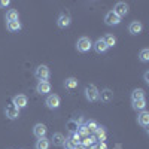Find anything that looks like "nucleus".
I'll list each match as a JSON object with an SVG mask.
<instances>
[{"label":"nucleus","mask_w":149,"mask_h":149,"mask_svg":"<svg viewBox=\"0 0 149 149\" xmlns=\"http://www.w3.org/2000/svg\"><path fill=\"white\" fill-rule=\"evenodd\" d=\"M113 12L119 17V18H122V17H125L127 14H128V5L125 3V2H118L116 5H115V9H113Z\"/></svg>","instance_id":"obj_7"},{"label":"nucleus","mask_w":149,"mask_h":149,"mask_svg":"<svg viewBox=\"0 0 149 149\" xmlns=\"http://www.w3.org/2000/svg\"><path fill=\"white\" fill-rule=\"evenodd\" d=\"M33 134L36 136L37 139H42L46 136V127L43 125V124H36V125L33 127Z\"/></svg>","instance_id":"obj_11"},{"label":"nucleus","mask_w":149,"mask_h":149,"mask_svg":"<svg viewBox=\"0 0 149 149\" xmlns=\"http://www.w3.org/2000/svg\"><path fill=\"white\" fill-rule=\"evenodd\" d=\"M137 122H139V125H142V127H148L149 125V112L148 110H142L140 112V115L137 116Z\"/></svg>","instance_id":"obj_15"},{"label":"nucleus","mask_w":149,"mask_h":149,"mask_svg":"<svg viewBox=\"0 0 149 149\" xmlns=\"http://www.w3.org/2000/svg\"><path fill=\"white\" fill-rule=\"evenodd\" d=\"M93 48V42H91V39L90 37H81V39L78 40V43H76V49L79 52H88L90 49Z\"/></svg>","instance_id":"obj_3"},{"label":"nucleus","mask_w":149,"mask_h":149,"mask_svg":"<svg viewBox=\"0 0 149 149\" xmlns=\"http://www.w3.org/2000/svg\"><path fill=\"white\" fill-rule=\"evenodd\" d=\"M104 22L107 24V26H118V24L121 22V18L115 14L113 10H109L104 15Z\"/></svg>","instance_id":"obj_5"},{"label":"nucleus","mask_w":149,"mask_h":149,"mask_svg":"<svg viewBox=\"0 0 149 149\" xmlns=\"http://www.w3.org/2000/svg\"><path fill=\"white\" fill-rule=\"evenodd\" d=\"M9 0H0V8H6V6H9Z\"/></svg>","instance_id":"obj_30"},{"label":"nucleus","mask_w":149,"mask_h":149,"mask_svg":"<svg viewBox=\"0 0 149 149\" xmlns=\"http://www.w3.org/2000/svg\"><path fill=\"white\" fill-rule=\"evenodd\" d=\"M64 86H66V88H69V90H74L78 86V79L76 78H67L64 81Z\"/></svg>","instance_id":"obj_24"},{"label":"nucleus","mask_w":149,"mask_h":149,"mask_svg":"<svg viewBox=\"0 0 149 149\" xmlns=\"http://www.w3.org/2000/svg\"><path fill=\"white\" fill-rule=\"evenodd\" d=\"M60 103H61V100H60V97L57 94H49L46 97V100H45V104L49 109H58L60 107Z\"/></svg>","instance_id":"obj_4"},{"label":"nucleus","mask_w":149,"mask_h":149,"mask_svg":"<svg viewBox=\"0 0 149 149\" xmlns=\"http://www.w3.org/2000/svg\"><path fill=\"white\" fill-rule=\"evenodd\" d=\"M93 48H94V51L97 52V54H104L106 51H107V46H106V43L103 42V39H98L95 43H93Z\"/></svg>","instance_id":"obj_14"},{"label":"nucleus","mask_w":149,"mask_h":149,"mask_svg":"<svg viewBox=\"0 0 149 149\" xmlns=\"http://www.w3.org/2000/svg\"><path fill=\"white\" fill-rule=\"evenodd\" d=\"M67 127H69L70 133H76V131H78V128H79V124H78V121H69Z\"/></svg>","instance_id":"obj_29"},{"label":"nucleus","mask_w":149,"mask_h":149,"mask_svg":"<svg viewBox=\"0 0 149 149\" xmlns=\"http://www.w3.org/2000/svg\"><path fill=\"white\" fill-rule=\"evenodd\" d=\"M51 142H52V145L54 146H63L64 145V142H66V137L61 133H54L52 134V139H51Z\"/></svg>","instance_id":"obj_16"},{"label":"nucleus","mask_w":149,"mask_h":149,"mask_svg":"<svg viewBox=\"0 0 149 149\" xmlns=\"http://www.w3.org/2000/svg\"><path fill=\"white\" fill-rule=\"evenodd\" d=\"M142 30H143V26H142V22L140 21H133L130 26H128V31L131 33V34H139V33H142Z\"/></svg>","instance_id":"obj_13"},{"label":"nucleus","mask_w":149,"mask_h":149,"mask_svg":"<svg viewBox=\"0 0 149 149\" xmlns=\"http://www.w3.org/2000/svg\"><path fill=\"white\" fill-rule=\"evenodd\" d=\"M140 98H145V91L143 90H134L131 93V102H136V100H140Z\"/></svg>","instance_id":"obj_25"},{"label":"nucleus","mask_w":149,"mask_h":149,"mask_svg":"<svg viewBox=\"0 0 149 149\" xmlns=\"http://www.w3.org/2000/svg\"><path fill=\"white\" fill-rule=\"evenodd\" d=\"M5 113L9 119H17L19 116V109L15 104H8L6 109H5Z\"/></svg>","instance_id":"obj_9"},{"label":"nucleus","mask_w":149,"mask_h":149,"mask_svg":"<svg viewBox=\"0 0 149 149\" xmlns=\"http://www.w3.org/2000/svg\"><path fill=\"white\" fill-rule=\"evenodd\" d=\"M133 103V109L134 110H145L146 109V100L145 98H140V100H136V102H131Z\"/></svg>","instance_id":"obj_21"},{"label":"nucleus","mask_w":149,"mask_h":149,"mask_svg":"<svg viewBox=\"0 0 149 149\" xmlns=\"http://www.w3.org/2000/svg\"><path fill=\"white\" fill-rule=\"evenodd\" d=\"M139 60L142 61V63H148V61H149V49H148V48H143L142 51H140Z\"/></svg>","instance_id":"obj_26"},{"label":"nucleus","mask_w":149,"mask_h":149,"mask_svg":"<svg viewBox=\"0 0 149 149\" xmlns=\"http://www.w3.org/2000/svg\"><path fill=\"white\" fill-rule=\"evenodd\" d=\"M49 146H51V142H49L46 137L39 139V140L36 142V145H34L36 149H49Z\"/></svg>","instance_id":"obj_17"},{"label":"nucleus","mask_w":149,"mask_h":149,"mask_svg":"<svg viewBox=\"0 0 149 149\" xmlns=\"http://www.w3.org/2000/svg\"><path fill=\"white\" fill-rule=\"evenodd\" d=\"M49 74H51V72H49V67L45 66V64L37 66L36 70H34V76H36V79H39V81H48Z\"/></svg>","instance_id":"obj_2"},{"label":"nucleus","mask_w":149,"mask_h":149,"mask_svg":"<svg viewBox=\"0 0 149 149\" xmlns=\"http://www.w3.org/2000/svg\"><path fill=\"white\" fill-rule=\"evenodd\" d=\"M70 22H72V19H70V17H69L67 14H61V15L58 17V19H57V24H58V27H60V29H66V27H69V26H70Z\"/></svg>","instance_id":"obj_12"},{"label":"nucleus","mask_w":149,"mask_h":149,"mask_svg":"<svg viewBox=\"0 0 149 149\" xmlns=\"http://www.w3.org/2000/svg\"><path fill=\"white\" fill-rule=\"evenodd\" d=\"M86 128H88V131L90 133H94L97 128H98V124L95 122V121H88V122H86V125H85Z\"/></svg>","instance_id":"obj_28"},{"label":"nucleus","mask_w":149,"mask_h":149,"mask_svg":"<svg viewBox=\"0 0 149 149\" xmlns=\"http://www.w3.org/2000/svg\"><path fill=\"white\" fill-rule=\"evenodd\" d=\"M103 42L106 43V46H107V48L115 46V43H116V37H115L113 34H106V36L103 37Z\"/></svg>","instance_id":"obj_23"},{"label":"nucleus","mask_w":149,"mask_h":149,"mask_svg":"<svg viewBox=\"0 0 149 149\" xmlns=\"http://www.w3.org/2000/svg\"><path fill=\"white\" fill-rule=\"evenodd\" d=\"M98 91L97 90V86L95 85H88V86H85V98L88 102H97L98 100Z\"/></svg>","instance_id":"obj_1"},{"label":"nucleus","mask_w":149,"mask_h":149,"mask_svg":"<svg viewBox=\"0 0 149 149\" xmlns=\"http://www.w3.org/2000/svg\"><path fill=\"white\" fill-rule=\"evenodd\" d=\"M27 103H29V98H27V95H24V94H18V95H15L14 98H12V104H15L18 109L26 107Z\"/></svg>","instance_id":"obj_8"},{"label":"nucleus","mask_w":149,"mask_h":149,"mask_svg":"<svg viewBox=\"0 0 149 149\" xmlns=\"http://www.w3.org/2000/svg\"><path fill=\"white\" fill-rule=\"evenodd\" d=\"M143 78H145V82H146V84H149V72H145Z\"/></svg>","instance_id":"obj_31"},{"label":"nucleus","mask_w":149,"mask_h":149,"mask_svg":"<svg viewBox=\"0 0 149 149\" xmlns=\"http://www.w3.org/2000/svg\"><path fill=\"white\" fill-rule=\"evenodd\" d=\"M19 19V15H18V10L15 9H9L6 12V21L10 22V21H18Z\"/></svg>","instance_id":"obj_19"},{"label":"nucleus","mask_w":149,"mask_h":149,"mask_svg":"<svg viewBox=\"0 0 149 149\" xmlns=\"http://www.w3.org/2000/svg\"><path fill=\"white\" fill-rule=\"evenodd\" d=\"M95 149H107V146H106V143H104V142H102L100 145H98V148H95Z\"/></svg>","instance_id":"obj_32"},{"label":"nucleus","mask_w":149,"mask_h":149,"mask_svg":"<svg viewBox=\"0 0 149 149\" xmlns=\"http://www.w3.org/2000/svg\"><path fill=\"white\" fill-rule=\"evenodd\" d=\"M69 140H70V142L73 143V146H79V145H81V140H82V139H81V136H79L78 133H72V137H70Z\"/></svg>","instance_id":"obj_27"},{"label":"nucleus","mask_w":149,"mask_h":149,"mask_svg":"<svg viewBox=\"0 0 149 149\" xmlns=\"http://www.w3.org/2000/svg\"><path fill=\"white\" fill-rule=\"evenodd\" d=\"M6 29L9 30V31H19L21 30V22L19 21H10V22H8L6 24Z\"/></svg>","instance_id":"obj_22"},{"label":"nucleus","mask_w":149,"mask_h":149,"mask_svg":"<svg viewBox=\"0 0 149 149\" xmlns=\"http://www.w3.org/2000/svg\"><path fill=\"white\" fill-rule=\"evenodd\" d=\"M36 91H37V94H42V95L51 93V84L48 81H39L36 85Z\"/></svg>","instance_id":"obj_6"},{"label":"nucleus","mask_w":149,"mask_h":149,"mask_svg":"<svg viewBox=\"0 0 149 149\" xmlns=\"http://www.w3.org/2000/svg\"><path fill=\"white\" fill-rule=\"evenodd\" d=\"M98 100H102L103 103H110L113 100V91L109 90V88L103 90L102 93H98Z\"/></svg>","instance_id":"obj_10"},{"label":"nucleus","mask_w":149,"mask_h":149,"mask_svg":"<svg viewBox=\"0 0 149 149\" xmlns=\"http://www.w3.org/2000/svg\"><path fill=\"white\" fill-rule=\"evenodd\" d=\"M95 137H94V134L93 136H86V137H82V140H81V145L84 146V148H88V146H94V143H95Z\"/></svg>","instance_id":"obj_18"},{"label":"nucleus","mask_w":149,"mask_h":149,"mask_svg":"<svg viewBox=\"0 0 149 149\" xmlns=\"http://www.w3.org/2000/svg\"><path fill=\"white\" fill-rule=\"evenodd\" d=\"M94 137H95L97 140H100V142H104V139H106V130H104L103 127L98 125V128L94 131Z\"/></svg>","instance_id":"obj_20"}]
</instances>
